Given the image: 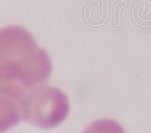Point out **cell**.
Masks as SVG:
<instances>
[{
	"label": "cell",
	"mask_w": 151,
	"mask_h": 133,
	"mask_svg": "<svg viewBox=\"0 0 151 133\" xmlns=\"http://www.w3.org/2000/svg\"><path fill=\"white\" fill-rule=\"evenodd\" d=\"M48 53L22 26L0 28V93L19 103L27 90L45 83L52 73Z\"/></svg>",
	"instance_id": "1"
},
{
	"label": "cell",
	"mask_w": 151,
	"mask_h": 133,
	"mask_svg": "<svg viewBox=\"0 0 151 133\" xmlns=\"http://www.w3.org/2000/svg\"><path fill=\"white\" fill-rule=\"evenodd\" d=\"M23 120L44 129L60 125L70 111L68 96L60 90L47 84L29 88L21 102Z\"/></svg>",
	"instance_id": "2"
},
{
	"label": "cell",
	"mask_w": 151,
	"mask_h": 133,
	"mask_svg": "<svg viewBox=\"0 0 151 133\" xmlns=\"http://www.w3.org/2000/svg\"><path fill=\"white\" fill-rule=\"evenodd\" d=\"M23 120L19 103L12 97L0 93V133L16 126Z\"/></svg>",
	"instance_id": "3"
},
{
	"label": "cell",
	"mask_w": 151,
	"mask_h": 133,
	"mask_svg": "<svg viewBox=\"0 0 151 133\" xmlns=\"http://www.w3.org/2000/svg\"><path fill=\"white\" fill-rule=\"evenodd\" d=\"M82 133H126L119 123L111 119H99L91 122Z\"/></svg>",
	"instance_id": "4"
}]
</instances>
